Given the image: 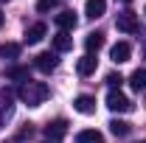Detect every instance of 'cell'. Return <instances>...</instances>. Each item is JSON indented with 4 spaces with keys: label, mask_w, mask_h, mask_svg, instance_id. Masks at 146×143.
<instances>
[{
    "label": "cell",
    "mask_w": 146,
    "mask_h": 143,
    "mask_svg": "<svg viewBox=\"0 0 146 143\" xmlns=\"http://www.w3.org/2000/svg\"><path fill=\"white\" fill-rule=\"evenodd\" d=\"M48 84L45 81H25L23 87H20V98H23V104H28V107H39L45 98H48Z\"/></svg>",
    "instance_id": "cell-1"
},
{
    "label": "cell",
    "mask_w": 146,
    "mask_h": 143,
    "mask_svg": "<svg viewBox=\"0 0 146 143\" xmlns=\"http://www.w3.org/2000/svg\"><path fill=\"white\" fill-rule=\"evenodd\" d=\"M115 28L124 31V34H138V28H141L138 14H135V11H121V14L115 17Z\"/></svg>",
    "instance_id": "cell-2"
},
{
    "label": "cell",
    "mask_w": 146,
    "mask_h": 143,
    "mask_svg": "<svg viewBox=\"0 0 146 143\" xmlns=\"http://www.w3.org/2000/svg\"><path fill=\"white\" fill-rule=\"evenodd\" d=\"M107 107L112 109V112H129V109H132V101H129L121 90H110L107 93Z\"/></svg>",
    "instance_id": "cell-3"
},
{
    "label": "cell",
    "mask_w": 146,
    "mask_h": 143,
    "mask_svg": "<svg viewBox=\"0 0 146 143\" xmlns=\"http://www.w3.org/2000/svg\"><path fill=\"white\" fill-rule=\"evenodd\" d=\"M68 135V121L65 118H56V121H51V124L45 126V138L51 143H56V140H62Z\"/></svg>",
    "instance_id": "cell-4"
},
{
    "label": "cell",
    "mask_w": 146,
    "mask_h": 143,
    "mask_svg": "<svg viewBox=\"0 0 146 143\" xmlns=\"http://www.w3.org/2000/svg\"><path fill=\"white\" fill-rule=\"evenodd\" d=\"M56 65H59V59H56V54H51V51H45V54H39L34 59V68L39 73H51V70H56Z\"/></svg>",
    "instance_id": "cell-5"
},
{
    "label": "cell",
    "mask_w": 146,
    "mask_h": 143,
    "mask_svg": "<svg viewBox=\"0 0 146 143\" xmlns=\"http://www.w3.org/2000/svg\"><path fill=\"white\" fill-rule=\"evenodd\" d=\"M129 56H132L129 42H115V45L110 48V59H112L115 65H124V62H129Z\"/></svg>",
    "instance_id": "cell-6"
},
{
    "label": "cell",
    "mask_w": 146,
    "mask_h": 143,
    "mask_svg": "<svg viewBox=\"0 0 146 143\" xmlns=\"http://www.w3.org/2000/svg\"><path fill=\"white\" fill-rule=\"evenodd\" d=\"M73 109L82 112V115H93L96 112V98L93 95H76L73 98Z\"/></svg>",
    "instance_id": "cell-7"
},
{
    "label": "cell",
    "mask_w": 146,
    "mask_h": 143,
    "mask_svg": "<svg viewBox=\"0 0 146 143\" xmlns=\"http://www.w3.org/2000/svg\"><path fill=\"white\" fill-rule=\"evenodd\" d=\"M104 11H107V0H87L84 3V14L90 20H98Z\"/></svg>",
    "instance_id": "cell-8"
},
{
    "label": "cell",
    "mask_w": 146,
    "mask_h": 143,
    "mask_svg": "<svg viewBox=\"0 0 146 143\" xmlns=\"http://www.w3.org/2000/svg\"><path fill=\"white\" fill-rule=\"evenodd\" d=\"M96 65H98V59L90 54H84L82 59H79V65H76V70H79V76H90V73H96Z\"/></svg>",
    "instance_id": "cell-9"
},
{
    "label": "cell",
    "mask_w": 146,
    "mask_h": 143,
    "mask_svg": "<svg viewBox=\"0 0 146 143\" xmlns=\"http://www.w3.org/2000/svg\"><path fill=\"white\" fill-rule=\"evenodd\" d=\"M76 23H79L76 11H62V14H56V25H59L62 31H73V28H76Z\"/></svg>",
    "instance_id": "cell-10"
},
{
    "label": "cell",
    "mask_w": 146,
    "mask_h": 143,
    "mask_svg": "<svg viewBox=\"0 0 146 143\" xmlns=\"http://www.w3.org/2000/svg\"><path fill=\"white\" fill-rule=\"evenodd\" d=\"M45 34H48L45 23H34V25H31V28L25 31V42H28V45H36V42H39V39H42Z\"/></svg>",
    "instance_id": "cell-11"
},
{
    "label": "cell",
    "mask_w": 146,
    "mask_h": 143,
    "mask_svg": "<svg viewBox=\"0 0 146 143\" xmlns=\"http://www.w3.org/2000/svg\"><path fill=\"white\" fill-rule=\"evenodd\" d=\"M101 45H104V34H101V31H90V34H87V39H84V48H87V54H98V48H101Z\"/></svg>",
    "instance_id": "cell-12"
},
{
    "label": "cell",
    "mask_w": 146,
    "mask_h": 143,
    "mask_svg": "<svg viewBox=\"0 0 146 143\" xmlns=\"http://www.w3.org/2000/svg\"><path fill=\"white\" fill-rule=\"evenodd\" d=\"M70 48H73V36L68 34V31H59V34L54 36V51L62 54V51H70Z\"/></svg>",
    "instance_id": "cell-13"
},
{
    "label": "cell",
    "mask_w": 146,
    "mask_h": 143,
    "mask_svg": "<svg viewBox=\"0 0 146 143\" xmlns=\"http://www.w3.org/2000/svg\"><path fill=\"white\" fill-rule=\"evenodd\" d=\"M76 143H104V135L98 129H82L76 135Z\"/></svg>",
    "instance_id": "cell-14"
},
{
    "label": "cell",
    "mask_w": 146,
    "mask_h": 143,
    "mask_svg": "<svg viewBox=\"0 0 146 143\" xmlns=\"http://www.w3.org/2000/svg\"><path fill=\"white\" fill-rule=\"evenodd\" d=\"M6 76L11 79V81H28V68H23V65H11L9 70H6Z\"/></svg>",
    "instance_id": "cell-15"
},
{
    "label": "cell",
    "mask_w": 146,
    "mask_h": 143,
    "mask_svg": "<svg viewBox=\"0 0 146 143\" xmlns=\"http://www.w3.org/2000/svg\"><path fill=\"white\" fill-rule=\"evenodd\" d=\"M129 84L138 90V93H141V90H146V68H138V70L132 73V76H129Z\"/></svg>",
    "instance_id": "cell-16"
},
{
    "label": "cell",
    "mask_w": 146,
    "mask_h": 143,
    "mask_svg": "<svg viewBox=\"0 0 146 143\" xmlns=\"http://www.w3.org/2000/svg\"><path fill=\"white\" fill-rule=\"evenodd\" d=\"M20 56V45L17 42H3L0 45V59H17Z\"/></svg>",
    "instance_id": "cell-17"
},
{
    "label": "cell",
    "mask_w": 146,
    "mask_h": 143,
    "mask_svg": "<svg viewBox=\"0 0 146 143\" xmlns=\"http://www.w3.org/2000/svg\"><path fill=\"white\" fill-rule=\"evenodd\" d=\"M110 132H112L115 138H127L129 132H132V124H127V121H112V124H110Z\"/></svg>",
    "instance_id": "cell-18"
},
{
    "label": "cell",
    "mask_w": 146,
    "mask_h": 143,
    "mask_svg": "<svg viewBox=\"0 0 146 143\" xmlns=\"http://www.w3.org/2000/svg\"><path fill=\"white\" fill-rule=\"evenodd\" d=\"M62 3H65V0H39V3H36V11H42V14H45V11H51V9L62 6Z\"/></svg>",
    "instance_id": "cell-19"
},
{
    "label": "cell",
    "mask_w": 146,
    "mask_h": 143,
    "mask_svg": "<svg viewBox=\"0 0 146 143\" xmlns=\"http://www.w3.org/2000/svg\"><path fill=\"white\" fill-rule=\"evenodd\" d=\"M107 84H110L112 90L121 87V84H124V76H121V73H110V76H107Z\"/></svg>",
    "instance_id": "cell-20"
},
{
    "label": "cell",
    "mask_w": 146,
    "mask_h": 143,
    "mask_svg": "<svg viewBox=\"0 0 146 143\" xmlns=\"http://www.w3.org/2000/svg\"><path fill=\"white\" fill-rule=\"evenodd\" d=\"M3 20H6V17H3V11H0V25H3Z\"/></svg>",
    "instance_id": "cell-21"
},
{
    "label": "cell",
    "mask_w": 146,
    "mask_h": 143,
    "mask_svg": "<svg viewBox=\"0 0 146 143\" xmlns=\"http://www.w3.org/2000/svg\"><path fill=\"white\" fill-rule=\"evenodd\" d=\"M0 126H3V112H0Z\"/></svg>",
    "instance_id": "cell-22"
},
{
    "label": "cell",
    "mask_w": 146,
    "mask_h": 143,
    "mask_svg": "<svg viewBox=\"0 0 146 143\" xmlns=\"http://www.w3.org/2000/svg\"><path fill=\"white\" fill-rule=\"evenodd\" d=\"M143 56H146V42H143Z\"/></svg>",
    "instance_id": "cell-23"
},
{
    "label": "cell",
    "mask_w": 146,
    "mask_h": 143,
    "mask_svg": "<svg viewBox=\"0 0 146 143\" xmlns=\"http://www.w3.org/2000/svg\"><path fill=\"white\" fill-rule=\"evenodd\" d=\"M121 3H132V0H121Z\"/></svg>",
    "instance_id": "cell-24"
},
{
    "label": "cell",
    "mask_w": 146,
    "mask_h": 143,
    "mask_svg": "<svg viewBox=\"0 0 146 143\" xmlns=\"http://www.w3.org/2000/svg\"><path fill=\"white\" fill-rule=\"evenodd\" d=\"M45 143H51V140H45Z\"/></svg>",
    "instance_id": "cell-25"
}]
</instances>
